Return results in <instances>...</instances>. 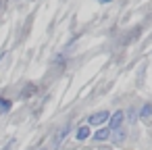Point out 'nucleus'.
I'll list each match as a JSON object with an SVG mask.
<instances>
[{
    "label": "nucleus",
    "mask_w": 152,
    "mask_h": 150,
    "mask_svg": "<svg viewBox=\"0 0 152 150\" xmlns=\"http://www.w3.org/2000/svg\"><path fill=\"white\" fill-rule=\"evenodd\" d=\"M71 131V123H67V125H63L56 133H54V138H52V142H50V146H52V150H56L61 144H63V140L67 138V133Z\"/></svg>",
    "instance_id": "1"
},
{
    "label": "nucleus",
    "mask_w": 152,
    "mask_h": 150,
    "mask_svg": "<svg viewBox=\"0 0 152 150\" xmlns=\"http://www.w3.org/2000/svg\"><path fill=\"white\" fill-rule=\"evenodd\" d=\"M108 119H110V129L117 131V129H121V125H123V121H125V113H123V110H117V113L110 115Z\"/></svg>",
    "instance_id": "2"
},
{
    "label": "nucleus",
    "mask_w": 152,
    "mask_h": 150,
    "mask_svg": "<svg viewBox=\"0 0 152 150\" xmlns=\"http://www.w3.org/2000/svg\"><path fill=\"white\" fill-rule=\"evenodd\" d=\"M108 110H100V113H94L92 117H90V125H100V123H104V121H108Z\"/></svg>",
    "instance_id": "3"
},
{
    "label": "nucleus",
    "mask_w": 152,
    "mask_h": 150,
    "mask_svg": "<svg viewBox=\"0 0 152 150\" xmlns=\"http://www.w3.org/2000/svg\"><path fill=\"white\" fill-rule=\"evenodd\" d=\"M150 115H152V104L150 102H146L144 106H142V113H140V117H142V121H150Z\"/></svg>",
    "instance_id": "4"
},
{
    "label": "nucleus",
    "mask_w": 152,
    "mask_h": 150,
    "mask_svg": "<svg viewBox=\"0 0 152 150\" xmlns=\"http://www.w3.org/2000/svg\"><path fill=\"white\" fill-rule=\"evenodd\" d=\"M75 138H77V140H86V138H90V127H88V125H81V127H77V131H75Z\"/></svg>",
    "instance_id": "5"
},
{
    "label": "nucleus",
    "mask_w": 152,
    "mask_h": 150,
    "mask_svg": "<svg viewBox=\"0 0 152 150\" xmlns=\"http://www.w3.org/2000/svg\"><path fill=\"white\" fill-rule=\"evenodd\" d=\"M110 138V129H98L96 133H94V140L96 142H104V140H108Z\"/></svg>",
    "instance_id": "6"
},
{
    "label": "nucleus",
    "mask_w": 152,
    "mask_h": 150,
    "mask_svg": "<svg viewBox=\"0 0 152 150\" xmlns=\"http://www.w3.org/2000/svg\"><path fill=\"white\" fill-rule=\"evenodd\" d=\"M31 94H36V83H29V86H27V88H25V90L21 92V98L25 100V98H29Z\"/></svg>",
    "instance_id": "7"
},
{
    "label": "nucleus",
    "mask_w": 152,
    "mask_h": 150,
    "mask_svg": "<svg viewBox=\"0 0 152 150\" xmlns=\"http://www.w3.org/2000/svg\"><path fill=\"white\" fill-rule=\"evenodd\" d=\"M11 106H13V102L9 98H0V110H2V113H9Z\"/></svg>",
    "instance_id": "8"
},
{
    "label": "nucleus",
    "mask_w": 152,
    "mask_h": 150,
    "mask_svg": "<svg viewBox=\"0 0 152 150\" xmlns=\"http://www.w3.org/2000/svg\"><path fill=\"white\" fill-rule=\"evenodd\" d=\"M127 115H129V117H127V119H129V121H131V123H135V119H137V115H135V110H133V108H131V110H129V113H127Z\"/></svg>",
    "instance_id": "9"
},
{
    "label": "nucleus",
    "mask_w": 152,
    "mask_h": 150,
    "mask_svg": "<svg viewBox=\"0 0 152 150\" xmlns=\"http://www.w3.org/2000/svg\"><path fill=\"white\" fill-rule=\"evenodd\" d=\"M125 140V131L123 129H117V142H123Z\"/></svg>",
    "instance_id": "10"
},
{
    "label": "nucleus",
    "mask_w": 152,
    "mask_h": 150,
    "mask_svg": "<svg viewBox=\"0 0 152 150\" xmlns=\"http://www.w3.org/2000/svg\"><path fill=\"white\" fill-rule=\"evenodd\" d=\"M100 2H104V4H106V2H110V0H100Z\"/></svg>",
    "instance_id": "11"
},
{
    "label": "nucleus",
    "mask_w": 152,
    "mask_h": 150,
    "mask_svg": "<svg viewBox=\"0 0 152 150\" xmlns=\"http://www.w3.org/2000/svg\"><path fill=\"white\" fill-rule=\"evenodd\" d=\"M40 150H44V148H40Z\"/></svg>",
    "instance_id": "12"
},
{
    "label": "nucleus",
    "mask_w": 152,
    "mask_h": 150,
    "mask_svg": "<svg viewBox=\"0 0 152 150\" xmlns=\"http://www.w3.org/2000/svg\"><path fill=\"white\" fill-rule=\"evenodd\" d=\"M104 150H106V148H104Z\"/></svg>",
    "instance_id": "13"
}]
</instances>
